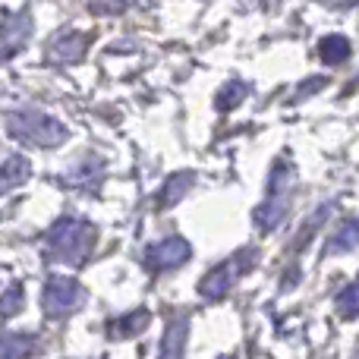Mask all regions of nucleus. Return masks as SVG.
Here are the masks:
<instances>
[{"mask_svg":"<svg viewBox=\"0 0 359 359\" xmlns=\"http://www.w3.org/2000/svg\"><path fill=\"white\" fill-rule=\"evenodd\" d=\"M192 183H196V174H189V170H183V174H174V177L168 180V183L161 186L158 205H161V208H168V205H177L180 198H183L186 192L192 189Z\"/></svg>","mask_w":359,"mask_h":359,"instance_id":"12","label":"nucleus"},{"mask_svg":"<svg viewBox=\"0 0 359 359\" xmlns=\"http://www.w3.org/2000/svg\"><path fill=\"white\" fill-rule=\"evenodd\" d=\"M101 174H104V161H101V158H82L67 177L73 180L76 186H95L101 180Z\"/></svg>","mask_w":359,"mask_h":359,"instance_id":"15","label":"nucleus"},{"mask_svg":"<svg viewBox=\"0 0 359 359\" xmlns=\"http://www.w3.org/2000/svg\"><path fill=\"white\" fill-rule=\"evenodd\" d=\"M82 299H86V293H82V287L76 284V280L50 278L48 284H44V290H41V309L48 312L50 318H63V316H69L73 309H79Z\"/></svg>","mask_w":359,"mask_h":359,"instance_id":"4","label":"nucleus"},{"mask_svg":"<svg viewBox=\"0 0 359 359\" xmlns=\"http://www.w3.org/2000/svg\"><path fill=\"white\" fill-rule=\"evenodd\" d=\"M293 180H297V174H293V168L287 161H278L271 170V177H268V192L271 196H287L293 186Z\"/></svg>","mask_w":359,"mask_h":359,"instance_id":"17","label":"nucleus"},{"mask_svg":"<svg viewBox=\"0 0 359 359\" xmlns=\"http://www.w3.org/2000/svg\"><path fill=\"white\" fill-rule=\"evenodd\" d=\"M334 306H337V312H341L344 318H356L359 316V280H353L347 290L337 293Z\"/></svg>","mask_w":359,"mask_h":359,"instance_id":"18","label":"nucleus"},{"mask_svg":"<svg viewBox=\"0 0 359 359\" xmlns=\"http://www.w3.org/2000/svg\"><path fill=\"white\" fill-rule=\"evenodd\" d=\"M252 259H255V252H252V249H246V252H236L233 259L221 262V265L211 268V271L202 278V284H198V293H202L205 299H221V297H227V290L236 284V278H240L243 271H249Z\"/></svg>","mask_w":359,"mask_h":359,"instance_id":"3","label":"nucleus"},{"mask_svg":"<svg viewBox=\"0 0 359 359\" xmlns=\"http://www.w3.org/2000/svg\"><path fill=\"white\" fill-rule=\"evenodd\" d=\"M246 92L249 88L243 86V82H227V86L221 88V95H217V111H233V107L246 98Z\"/></svg>","mask_w":359,"mask_h":359,"instance_id":"19","label":"nucleus"},{"mask_svg":"<svg viewBox=\"0 0 359 359\" xmlns=\"http://www.w3.org/2000/svg\"><path fill=\"white\" fill-rule=\"evenodd\" d=\"M133 0H92V13H101V16H111V13H123Z\"/></svg>","mask_w":359,"mask_h":359,"instance_id":"23","label":"nucleus"},{"mask_svg":"<svg viewBox=\"0 0 359 359\" xmlns=\"http://www.w3.org/2000/svg\"><path fill=\"white\" fill-rule=\"evenodd\" d=\"M328 211H331V205H318V208L312 211V217H309V221H306L303 233H299V243H297V249H306V246H309L312 233H316V230H318V224H325V217H328Z\"/></svg>","mask_w":359,"mask_h":359,"instance_id":"20","label":"nucleus"},{"mask_svg":"<svg viewBox=\"0 0 359 359\" xmlns=\"http://www.w3.org/2000/svg\"><path fill=\"white\" fill-rule=\"evenodd\" d=\"M328 86V79H325V76H312V79H306L303 82V88H299V92H293V104H297V101H306L309 98V95H316V92H322V88Z\"/></svg>","mask_w":359,"mask_h":359,"instance_id":"22","label":"nucleus"},{"mask_svg":"<svg viewBox=\"0 0 359 359\" xmlns=\"http://www.w3.org/2000/svg\"><path fill=\"white\" fill-rule=\"evenodd\" d=\"M35 353V337L32 334H4L0 337V356H29Z\"/></svg>","mask_w":359,"mask_h":359,"instance_id":"16","label":"nucleus"},{"mask_svg":"<svg viewBox=\"0 0 359 359\" xmlns=\"http://www.w3.org/2000/svg\"><path fill=\"white\" fill-rule=\"evenodd\" d=\"M29 174H32L29 158L10 155L4 164H0V196H6V192L16 189V186H22L25 180H29Z\"/></svg>","mask_w":359,"mask_h":359,"instance_id":"9","label":"nucleus"},{"mask_svg":"<svg viewBox=\"0 0 359 359\" xmlns=\"http://www.w3.org/2000/svg\"><path fill=\"white\" fill-rule=\"evenodd\" d=\"M88 48V38L79 35V32H69V35L54 38V44L48 48V60L50 63H76L86 57Z\"/></svg>","mask_w":359,"mask_h":359,"instance_id":"6","label":"nucleus"},{"mask_svg":"<svg viewBox=\"0 0 359 359\" xmlns=\"http://www.w3.org/2000/svg\"><path fill=\"white\" fill-rule=\"evenodd\" d=\"M22 287H10V290L0 297V316L4 318H10V316H16L19 309H22Z\"/></svg>","mask_w":359,"mask_h":359,"instance_id":"21","label":"nucleus"},{"mask_svg":"<svg viewBox=\"0 0 359 359\" xmlns=\"http://www.w3.org/2000/svg\"><path fill=\"white\" fill-rule=\"evenodd\" d=\"M95 240H98V230L92 227L82 217H60L54 227L48 230V255H54L57 262H67V265H86V259L92 255Z\"/></svg>","mask_w":359,"mask_h":359,"instance_id":"1","label":"nucleus"},{"mask_svg":"<svg viewBox=\"0 0 359 359\" xmlns=\"http://www.w3.org/2000/svg\"><path fill=\"white\" fill-rule=\"evenodd\" d=\"M149 322H151L149 309H133V312H126V316L111 318V322H107V337H111V341H126V337H136L139 331L149 328Z\"/></svg>","mask_w":359,"mask_h":359,"instance_id":"8","label":"nucleus"},{"mask_svg":"<svg viewBox=\"0 0 359 359\" xmlns=\"http://www.w3.org/2000/svg\"><path fill=\"white\" fill-rule=\"evenodd\" d=\"M32 32V19L25 16H13L6 19V25L0 29V60H6V57H13L19 48L25 44V38H29Z\"/></svg>","mask_w":359,"mask_h":359,"instance_id":"7","label":"nucleus"},{"mask_svg":"<svg viewBox=\"0 0 359 359\" xmlns=\"http://www.w3.org/2000/svg\"><path fill=\"white\" fill-rule=\"evenodd\" d=\"M252 217L262 230H278L280 221L287 217V196H271V202L259 205V208L252 211Z\"/></svg>","mask_w":359,"mask_h":359,"instance_id":"10","label":"nucleus"},{"mask_svg":"<svg viewBox=\"0 0 359 359\" xmlns=\"http://www.w3.org/2000/svg\"><path fill=\"white\" fill-rule=\"evenodd\" d=\"M359 246V217L353 221H344L341 227L331 233L328 240V252H350V249Z\"/></svg>","mask_w":359,"mask_h":359,"instance_id":"14","label":"nucleus"},{"mask_svg":"<svg viewBox=\"0 0 359 359\" xmlns=\"http://www.w3.org/2000/svg\"><path fill=\"white\" fill-rule=\"evenodd\" d=\"M350 41L344 35H325L322 41H318V57H322L328 67H337V63H344L350 57Z\"/></svg>","mask_w":359,"mask_h":359,"instance_id":"13","label":"nucleus"},{"mask_svg":"<svg viewBox=\"0 0 359 359\" xmlns=\"http://www.w3.org/2000/svg\"><path fill=\"white\" fill-rule=\"evenodd\" d=\"M189 243L183 240V236H168V240H161V243H155V246H149L145 249V255H142V265L149 268L151 274H158V271H170V268H180L186 259H189Z\"/></svg>","mask_w":359,"mask_h":359,"instance_id":"5","label":"nucleus"},{"mask_svg":"<svg viewBox=\"0 0 359 359\" xmlns=\"http://www.w3.org/2000/svg\"><path fill=\"white\" fill-rule=\"evenodd\" d=\"M186 331H189V318H186V316H174V318H170L168 334H164V344H161V356H183Z\"/></svg>","mask_w":359,"mask_h":359,"instance_id":"11","label":"nucleus"},{"mask_svg":"<svg viewBox=\"0 0 359 359\" xmlns=\"http://www.w3.org/2000/svg\"><path fill=\"white\" fill-rule=\"evenodd\" d=\"M6 130L13 139H22L38 149H57L67 139V126L41 111H13L6 117Z\"/></svg>","mask_w":359,"mask_h":359,"instance_id":"2","label":"nucleus"}]
</instances>
